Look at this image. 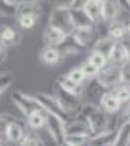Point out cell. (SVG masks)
I'll use <instances>...</instances> for the list:
<instances>
[{
  "mask_svg": "<svg viewBox=\"0 0 130 146\" xmlns=\"http://www.w3.org/2000/svg\"><path fill=\"white\" fill-rule=\"evenodd\" d=\"M80 118H84L91 130V136H99L102 133H107L111 129V115H108L107 113H104L99 108L98 104L94 102H86L84 104L80 110V114L78 115Z\"/></svg>",
  "mask_w": 130,
  "mask_h": 146,
  "instance_id": "obj_1",
  "label": "cell"
},
{
  "mask_svg": "<svg viewBox=\"0 0 130 146\" xmlns=\"http://www.w3.org/2000/svg\"><path fill=\"white\" fill-rule=\"evenodd\" d=\"M69 5L70 3H64V5H58L54 6L50 12L48 16V25L56 28L60 32H63L66 36L72 35V32L75 31L73 25H72V19H70V12H69Z\"/></svg>",
  "mask_w": 130,
  "mask_h": 146,
  "instance_id": "obj_2",
  "label": "cell"
},
{
  "mask_svg": "<svg viewBox=\"0 0 130 146\" xmlns=\"http://www.w3.org/2000/svg\"><path fill=\"white\" fill-rule=\"evenodd\" d=\"M54 96L57 98L58 104H60L63 113L66 114V117L69 118H76L80 114V110L84 107L80 96H76L70 92H66L64 89H62L58 85H56L54 88Z\"/></svg>",
  "mask_w": 130,
  "mask_h": 146,
  "instance_id": "obj_3",
  "label": "cell"
},
{
  "mask_svg": "<svg viewBox=\"0 0 130 146\" xmlns=\"http://www.w3.org/2000/svg\"><path fill=\"white\" fill-rule=\"evenodd\" d=\"M95 80L104 91H107V92L114 91L117 86L121 85V82H120V67L113 66V64L105 66L102 70H99Z\"/></svg>",
  "mask_w": 130,
  "mask_h": 146,
  "instance_id": "obj_4",
  "label": "cell"
},
{
  "mask_svg": "<svg viewBox=\"0 0 130 146\" xmlns=\"http://www.w3.org/2000/svg\"><path fill=\"white\" fill-rule=\"evenodd\" d=\"M12 101H13L16 108L25 117L31 115L32 113L41 111V107L37 102V100H35V96L34 95H28V94L22 92V91H13L12 92Z\"/></svg>",
  "mask_w": 130,
  "mask_h": 146,
  "instance_id": "obj_5",
  "label": "cell"
},
{
  "mask_svg": "<svg viewBox=\"0 0 130 146\" xmlns=\"http://www.w3.org/2000/svg\"><path fill=\"white\" fill-rule=\"evenodd\" d=\"M66 118H62L54 114H47L45 113V129L48 131L50 137L53 139V142L56 143V146H58L60 143L64 142V124H66Z\"/></svg>",
  "mask_w": 130,
  "mask_h": 146,
  "instance_id": "obj_6",
  "label": "cell"
},
{
  "mask_svg": "<svg viewBox=\"0 0 130 146\" xmlns=\"http://www.w3.org/2000/svg\"><path fill=\"white\" fill-rule=\"evenodd\" d=\"M69 12H70V19H72V25L75 29L95 27L94 22L88 18L86 12L84 10V2H70Z\"/></svg>",
  "mask_w": 130,
  "mask_h": 146,
  "instance_id": "obj_7",
  "label": "cell"
},
{
  "mask_svg": "<svg viewBox=\"0 0 130 146\" xmlns=\"http://www.w3.org/2000/svg\"><path fill=\"white\" fill-rule=\"evenodd\" d=\"M34 96H35V100H37V102L40 104V107H41V110L44 113L54 114V115H58L62 118L69 120L66 117V114L63 113V110H62L60 104H58V101H57V98L54 95L47 94V92H38V94H35Z\"/></svg>",
  "mask_w": 130,
  "mask_h": 146,
  "instance_id": "obj_8",
  "label": "cell"
},
{
  "mask_svg": "<svg viewBox=\"0 0 130 146\" xmlns=\"http://www.w3.org/2000/svg\"><path fill=\"white\" fill-rule=\"evenodd\" d=\"M70 36H72L73 41H75L79 47H82V48L94 47V44H95L97 40L99 38V36H98V32H97V27L75 29Z\"/></svg>",
  "mask_w": 130,
  "mask_h": 146,
  "instance_id": "obj_9",
  "label": "cell"
},
{
  "mask_svg": "<svg viewBox=\"0 0 130 146\" xmlns=\"http://www.w3.org/2000/svg\"><path fill=\"white\" fill-rule=\"evenodd\" d=\"M64 135L66 136H88V137H91V130H89L88 123L84 118L76 117V118H69L66 121Z\"/></svg>",
  "mask_w": 130,
  "mask_h": 146,
  "instance_id": "obj_10",
  "label": "cell"
},
{
  "mask_svg": "<svg viewBox=\"0 0 130 146\" xmlns=\"http://www.w3.org/2000/svg\"><path fill=\"white\" fill-rule=\"evenodd\" d=\"M120 12H121V7L119 2H114V0H104V2H101V21L107 23L119 21Z\"/></svg>",
  "mask_w": 130,
  "mask_h": 146,
  "instance_id": "obj_11",
  "label": "cell"
},
{
  "mask_svg": "<svg viewBox=\"0 0 130 146\" xmlns=\"http://www.w3.org/2000/svg\"><path fill=\"white\" fill-rule=\"evenodd\" d=\"M25 135H27V131H25V129H23V126H22V121L21 120L15 121V123H10L7 126L6 131H5V142L18 146L22 142V139H23Z\"/></svg>",
  "mask_w": 130,
  "mask_h": 146,
  "instance_id": "obj_12",
  "label": "cell"
},
{
  "mask_svg": "<svg viewBox=\"0 0 130 146\" xmlns=\"http://www.w3.org/2000/svg\"><path fill=\"white\" fill-rule=\"evenodd\" d=\"M99 108L102 110L104 113H107L108 115H113V114H117L121 108V104L119 102V100L115 98V95L108 91V92H104V95L101 96L99 100Z\"/></svg>",
  "mask_w": 130,
  "mask_h": 146,
  "instance_id": "obj_13",
  "label": "cell"
},
{
  "mask_svg": "<svg viewBox=\"0 0 130 146\" xmlns=\"http://www.w3.org/2000/svg\"><path fill=\"white\" fill-rule=\"evenodd\" d=\"M21 38H22V35L16 28L9 27V25H5V27L0 28V41H2L5 48H9V47H13V45L19 44Z\"/></svg>",
  "mask_w": 130,
  "mask_h": 146,
  "instance_id": "obj_14",
  "label": "cell"
},
{
  "mask_svg": "<svg viewBox=\"0 0 130 146\" xmlns=\"http://www.w3.org/2000/svg\"><path fill=\"white\" fill-rule=\"evenodd\" d=\"M66 38L67 36L63 32H60L56 28H51V27H47L44 29V34H42V40H44L45 47H56V48H58L63 44V41Z\"/></svg>",
  "mask_w": 130,
  "mask_h": 146,
  "instance_id": "obj_15",
  "label": "cell"
},
{
  "mask_svg": "<svg viewBox=\"0 0 130 146\" xmlns=\"http://www.w3.org/2000/svg\"><path fill=\"white\" fill-rule=\"evenodd\" d=\"M56 85H58V86H60L62 89H64L66 92H70V94H73V95H76V96H80V98H82V95L85 94V86L75 83L73 80H70L66 75L58 76Z\"/></svg>",
  "mask_w": 130,
  "mask_h": 146,
  "instance_id": "obj_16",
  "label": "cell"
},
{
  "mask_svg": "<svg viewBox=\"0 0 130 146\" xmlns=\"http://www.w3.org/2000/svg\"><path fill=\"white\" fill-rule=\"evenodd\" d=\"M126 25L123 21H114L111 23H108V31H107V36H110V38L115 42H121L124 38H126Z\"/></svg>",
  "mask_w": 130,
  "mask_h": 146,
  "instance_id": "obj_17",
  "label": "cell"
},
{
  "mask_svg": "<svg viewBox=\"0 0 130 146\" xmlns=\"http://www.w3.org/2000/svg\"><path fill=\"white\" fill-rule=\"evenodd\" d=\"M84 10L97 27V23L101 21V0H86L84 2Z\"/></svg>",
  "mask_w": 130,
  "mask_h": 146,
  "instance_id": "obj_18",
  "label": "cell"
},
{
  "mask_svg": "<svg viewBox=\"0 0 130 146\" xmlns=\"http://www.w3.org/2000/svg\"><path fill=\"white\" fill-rule=\"evenodd\" d=\"M41 6L37 2H19L18 5V16L19 15H31L34 18L40 19L41 18Z\"/></svg>",
  "mask_w": 130,
  "mask_h": 146,
  "instance_id": "obj_19",
  "label": "cell"
},
{
  "mask_svg": "<svg viewBox=\"0 0 130 146\" xmlns=\"http://www.w3.org/2000/svg\"><path fill=\"white\" fill-rule=\"evenodd\" d=\"M114 146H130V121H123L115 130Z\"/></svg>",
  "mask_w": 130,
  "mask_h": 146,
  "instance_id": "obj_20",
  "label": "cell"
},
{
  "mask_svg": "<svg viewBox=\"0 0 130 146\" xmlns=\"http://www.w3.org/2000/svg\"><path fill=\"white\" fill-rule=\"evenodd\" d=\"M115 142V130H110L99 136H91L88 146H114Z\"/></svg>",
  "mask_w": 130,
  "mask_h": 146,
  "instance_id": "obj_21",
  "label": "cell"
},
{
  "mask_svg": "<svg viewBox=\"0 0 130 146\" xmlns=\"http://www.w3.org/2000/svg\"><path fill=\"white\" fill-rule=\"evenodd\" d=\"M40 56H41L42 63L48 64V66H54V64H57L62 60V53L56 47H44L41 50Z\"/></svg>",
  "mask_w": 130,
  "mask_h": 146,
  "instance_id": "obj_22",
  "label": "cell"
},
{
  "mask_svg": "<svg viewBox=\"0 0 130 146\" xmlns=\"http://www.w3.org/2000/svg\"><path fill=\"white\" fill-rule=\"evenodd\" d=\"M115 44H117V42L113 41L110 36H107V35H105V36H99V38L97 40V42L94 44L92 50H94V51H98V53H101V54H104L105 57L108 58Z\"/></svg>",
  "mask_w": 130,
  "mask_h": 146,
  "instance_id": "obj_23",
  "label": "cell"
},
{
  "mask_svg": "<svg viewBox=\"0 0 130 146\" xmlns=\"http://www.w3.org/2000/svg\"><path fill=\"white\" fill-rule=\"evenodd\" d=\"M127 62V57H126V51H124V47L121 42H117L113 48V51L108 57V64H113V66H121Z\"/></svg>",
  "mask_w": 130,
  "mask_h": 146,
  "instance_id": "obj_24",
  "label": "cell"
},
{
  "mask_svg": "<svg viewBox=\"0 0 130 146\" xmlns=\"http://www.w3.org/2000/svg\"><path fill=\"white\" fill-rule=\"evenodd\" d=\"M19 2L13 0H0V18H16Z\"/></svg>",
  "mask_w": 130,
  "mask_h": 146,
  "instance_id": "obj_25",
  "label": "cell"
},
{
  "mask_svg": "<svg viewBox=\"0 0 130 146\" xmlns=\"http://www.w3.org/2000/svg\"><path fill=\"white\" fill-rule=\"evenodd\" d=\"M27 124L32 130H40V129L45 127V113L42 110L37 111V113H32L31 115L27 117Z\"/></svg>",
  "mask_w": 130,
  "mask_h": 146,
  "instance_id": "obj_26",
  "label": "cell"
},
{
  "mask_svg": "<svg viewBox=\"0 0 130 146\" xmlns=\"http://www.w3.org/2000/svg\"><path fill=\"white\" fill-rule=\"evenodd\" d=\"M58 50H60V53H62V56L63 54H70V56H76V54H79L82 50H84V48H82V47H79L75 41H73V38H72V36H67V38L63 41V44L60 45V47H58Z\"/></svg>",
  "mask_w": 130,
  "mask_h": 146,
  "instance_id": "obj_27",
  "label": "cell"
},
{
  "mask_svg": "<svg viewBox=\"0 0 130 146\" xmlns=\"http://www.w3.org/2000/svg\"><path fill=\"white\" fill-rule=\"evenodd\" d=\"M15 83V75L12 72H0V96Z\"/></svg>",
  "mask_w": 130,
  "mask_h": 146,
  "instance_id": "obj_28",
  "label": "cell"
},
{
  "mask_svg": "<svg viewBox=\"0 0 130 146\" xmlns=\"http://www.w3.org/2000/svg\"><path fill=\"white\" fill-rule=\"evenodd\" d=\"M88 62L91 64H94L97 69H99V70H102L105 66H108V58L105 57L104 54H101L98 51H94V50L91 51V54L88 57Z\"/></svg>",
  "mask_w": 130,
  "mask_h": 146,
  "instance_id": "obj_29",
  "label": "cell"
},
{
  "mask_svg": "<svg viewBox=\"0 0 130 146\" xmlns=\"http://www.w3.org/2000/svg\"><path fill=\"white\" fill-rule=\"evenodd\" d=\"M18 146H45L44 140L34 131H28Z\"/></svg>",
  "mask_w": 130,
  "mask_h": 146,
  "instance_id": "obj_30",
  "label": "cell"
},
{
  "mask_svg": "<svg viewBox=\"0 0 130 146\" xmlns=\"http://www.w3.org/2000/svg\"><path fill=\"white\" fill-rule=\"evenodd\" d=\"M115 98L119 100V102L121 105H127L130 102V86H124V85H120V86H117L114 91H111Z\"/></svg>",
  "mask_w": 130,
  "mask_h": 146,
  "instance_id": "obj_31",
  "label": "cell"
},
{
  "mask_svg": "<svg viewBox=\"0 0 130 146\" xmlns=\"http://www.w3.org/2000/svg\"><path fill=\"white\" fill-rule=\"evenodd\" d=\"M79 67H80V70H82V73H84V76H85L86 80H95L97 76H98V73H99V69H97L94 64H91L88 60L82 63Z\"/></svg>",
  "mask_w": 130,
  "mask_h": 146,
  "instance_id": "obj_32",
  "label": "cell"
},
{
  "mask_svg": "<svg viewBox=\"0 0 130 146\" xmlns=\"http://www.w3.org/2000/svg\"><path fill=\"white\" fill-rule=\"evenodd\" d=\"M15 121H19L15 115H12V114H0V143H2V140H5V131L7 129V126L10 123H15Z\"/></svg>",
  "mask_w": 130,
  "mask_h": 146,
  "instance_id": "obj_33",
  "label": "cell"
},
{
  "mask_svg": "<svg viewBox=\"0 0 130 146\" xmlns=\"http://www.w3.org/2000/svg\"><path fill=\"white\" fill-rule=\"evenodd\" d=\"M18 18V23H19V27L22 29H32L35 25H37V22L38 19L37 18H34L31 15H19L16 16Z\"/></svg>",
  "mask_w": 130,
  "mask_h": 146,
  "instance_id": "obj_34",
  "label": "cell"
},
{
  "mask_svg": "<svg viewBox=\"0 0 130 146\" xmlns=\"http://www.w3.org/2000/svg\"><path fill=\"white\" fill-rule=\"evenodd\" d=\"M66 76H67L70 80H73L75 83L82 85V86H84V82L86 80L85 76H84V73H82V70H80V67H73V69H70L69 73H66Z\"/></svg>",
  "mask_w": 130,
  "mask_h": 146,
  "instance_id": "obj_35",
  "label": "cell"
},
{
  "mask_svg": "<svg viewBox=\"0 0 130 146\" xmlns=\"http://www.w3.org/2000/svg\"><path fill=\"white\" fill-rule=\"evenodd\" d=\"M88 136H66L64 142L70 146H88Z\"/></svg>",
  "mask_w": 130,
  "mask_h": 146,
  "instance_id": "obj_36",
  "label": "cell"
},
{
  "mask_svg": "<svg viewBox=\"0 0 130 146\" xmlns=\"http://www.w3.org/2000/svg\"><path fill=\"white\" fill-rule=\"evenodd\" d=\"M120 82L124 86H130V63L129 62L120 66Z\"/></svg>",
  "mask_w": 130,
  "mask_h": 146,
  "instance_id": "obj_37",
  "label": "cell"
},
{
  "mask_svg": "<svg viewBox=\"0 0 130 146\" xmlns=\"http://www.w3.org/2000/svg\"><path fill=\"white\" fill-rule=\"evenodd\" d=\"M123 47H124V51H126V57H127V62L130 63V38H124L121 41Z\"/></svg>",
  "mask_w": 130,
  "mask_h": 146,
  "instance_id": "obj_38",
  "label": "cell"
},
{
  "mask_svg": "<svg viewBox=\"0 0 130 146\" xmlns=\"http://www.w3.org/2000/svg\"><path fill=\"white\" fill-rule=\"evenodd\" d=\"M124 121H130V102L124 107Z\"/></svg>",
  "mask_w": 130,
  "mask_h": 146,
  "instance_id": "obj_39",
  "label": "cell"
},
{
  "mask_svg": "<svg viewBox=\"0 0 130 146\" xmlns=\"http://www.w3.org/2000/svg\"><path fill=\"white\" fill-rule=\"evenodd\" d=\"M5 56H6V48L3 47L2 41H0V62H3V60H5Z\"/></svg>",
  "mask_w": 130,
  "mask_h": 146,
  "instance_id": "obj_40",
  "label": "cell"
},
{
  "mask_svg": "<svg viewBox=\"0 0 130 146\" xmlns=\"http://www.w3.org/2000/svg\"><path fill=\"white\" fill-rule=\"evenodd\" d=\"M126 25V32H127V35H130V21L127 22V23H124Z\"/></svg>",
  "mask_w": 130,
  "mask_h": 146,
  "instance_id": "obj_41",
  "label": "cell"
},
{
  "mask_svg": "<svg viewBox=\"0 0 130 146\" xmlns=\"http://www.w3.org/2000/svg\"><path fill=\"white\" fill-rule=\"evenodd\" d=\"M58 146H70V145H67L66 142H63V143H60V145H58Z\"/></svg>",
  "mask_w": 130,
  "mask_h": 146,
  "instance_id": "obj_42",
  "label": "cell"
},
{
  "mask_svg": "<svg viewBox=\"0 0 130 146\" xmlns=\"http://www.w3.org/2000/svg\"><path fill=\"white\" fill-rule=\"evenodd\" d=\"M0 146H2V143H0Z\"/></svg>",
  "mask_w": 130,
  "mask_h": 146,
  "instance_id": "obj_43",
  "label": "cell"
}]
</instances>
